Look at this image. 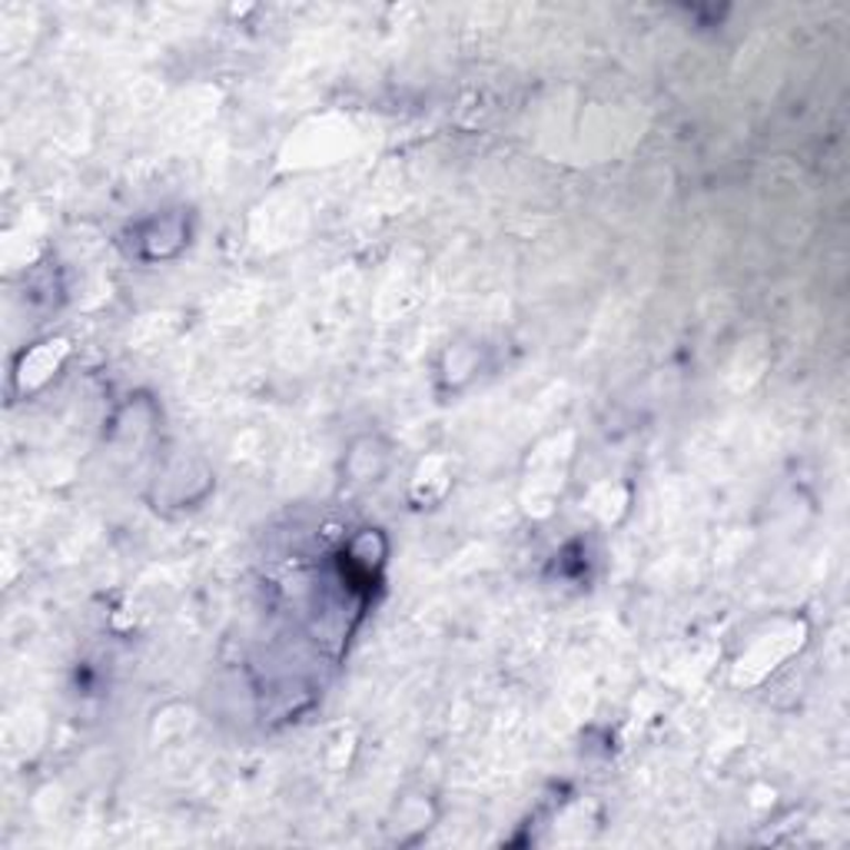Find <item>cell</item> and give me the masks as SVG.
<instances>
[{
    "label": "cell",
    "mask_w": 850,
    "mask_h": 850,
    "mask_svg": "<svg viewBox=\"0 0 850 850\" xmlns=\"http://www.w3.org/2000/svg\"><path fill=\"white\" fill-rule=\"evenodd\" d=\"M63 356H66V342H63V339H47V342L33 346L30 352H23V359H20V366H17V372H13V379L23 382V392H33V389H40L50 376H57Z\"/></svg>",
    "instance_id": "6da1fadb"
},
{
    "label": "cell",
    "mask_w": 850,
    "mask_h": 850,
    "mask_svg": "<svg viewBox=\"0 0 850 850\" xmlns=\"http://www.w3.org/2000/svg\"><path fill=\"white\" fill-rule=\"evenodd\" d=\"M166 236L173 239H186V229H183V219L180 216H163V219H153L140 229V243L146 246L140 256L143 259H166L173 256V249L166 246Z\"/></svg>",
    "instance_id": "7a4b0ae2"
}]
</instances>
